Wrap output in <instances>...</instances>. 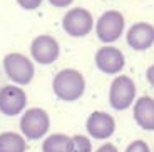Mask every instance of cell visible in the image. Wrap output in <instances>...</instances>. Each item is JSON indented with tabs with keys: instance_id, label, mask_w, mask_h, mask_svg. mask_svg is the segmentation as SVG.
<instances>
[{
	"instance_id": "6da1fadb",
	"label": "cell",
	"mask_w": 154,
	"mask_h": 152,
	"mask_svg": "<svg viewBox=\"0 0 154 152\" xmlns=\"http://www.w3.org/2000/svg\"><path fill=\"white\" fill-rule=\"evenodd\" d=\"M55 97L64 102H75L85 92V79L75 68H62L52 80Z\"/></svg>"
},
{
	"instance_id": "7a4b0ae2",
	"label": "cell",
	"mask_w": 154,
	"mask_h": 152,
	"mask_svg": "<svg viewBox=\"0 0 154 152\" xmlns=\"http://www.w3.org/2000/svg\"><path fill=\"white\" fill-rule=\"evenodd\" d=\"M4 72L15 85L22 87L32 82L35 75V67L32 59L20 52H10L4 57Z\"/></svg>"
},
{
	"instance_id": "3957f363",
	"label": "cell",
	"mask_w": 154,
	"mask_h": 152,
	"mask_svg": "<svg viewBox=\"0 0 154 152\" xmlns=\"http://www.w3.org/2000/svg\"><path fill=\"white\" fill-rule=\"evenodd\" d=\"M50 129V117L40 107H30L20 117V134L27 141H38L47 135Z\"/></svg>"
},
{
	"instance_id": "277c9868",
	"label": "cell",
	"mask_w": 154,
	"mask_h": 152,
	"mask_svg": "<svg viewBox=\"0 0 154 152\" xmlns=\"http://www.w3.org/2000/svg\"><path fill=\"white\" fill-rule=\"evenodd\" d=\"M126 29L124 15L117 10H107L97 19L96 22V35L102 44L109 45L119 40Z\"/></svg>"
},
{
	"instance_id": "5b68a950",
	"label": "cell",
	"mask_w": 154,
	"mask_h": 152,
	"mask_svg": "<svg viewBox=\"0 0 154 152\" xmlns=\"http://www.w3.org/2000/svg\"><path fill=\"white\" fill-rule=\"evenodd\" d=\"M136 102V84L131 77L117 75L109 87V105L114 110H126Z\"/></svg>"
},
{
	"instance_id": "8992f818",
	"label": "cell",
	"mask_w": 154,
	"mask_h": 152,
	"mask_svg": "<svg viewBox=\"0 0 154 152\" xmlns=\"http://www.w3.org/2000/svg\"><path fill=\"white\" fill-rule=\"evenodd\" d=\"M62 29L67 35L74 38L85 37L94 29V17L87 8L74 7L62 19Z\"/></svg>"
},
{
	"instance_id": "52a82bcc",
	"label": "cell",
	"mask_w": 154,
	"mask_h": 152,
	"mask_svg": "<svg viewBox=\"0 0 154 152\" xmlns=\"http://www.w3.org/2000/svg\"><path fill=\"white\" fill-rule=\"evenodd\" d=\"M27 109V94L15 84L4 85L0 89V112L7 117L23 114Z\"/></svg>"
},
{
	"instance_id": "ba28073f",
	"label": "cell",
	"mask_w": 154,
	"mask_h": 152,
	"mask_svg": "<svg viewBox=\"0 0 154 152\" xmlns=\"http://www.w3.org/2000/svg\"><path fill=\"white\" fill-rule=\"evenodd\" d=\"M30 55L32 60L40 65L54 64L60 55V45L52 35H37L30 44Z\"/></svg>"
},
{
	"instance_id": "9c48e42d",
	"label": "cell",
	"mask_w": 154,
	"mask_h": 152,
	"mask_svg": "<svg viewBox=\"0 0 154 152\" xmlns=\"http://www.w3.org/2000/svg\"><path fill=\"white\" fill-rule=\"evenodd\" d=\"M85 132L91 139L96 141H106L116 132V120L111 114L104 110H96L85 120Z\"/></svg>"
},
{
	"instance_id": "30bf717a",
	"label": "cell",
	"mask_w": 154,
	"mask_h": 152,
	"mask_svg": "<svg viewBox=\"0 0 154 152\" xmlns=\"http://www.w3.org/2000/svg\"><path fill=\"white\" fill-rule=\"evenodd\" d=\"M94 62L100 72L107 74V75H117L126 65V57L117 47L104 45L96 52Z\"/></svg>"
},
{
	"instance_id": "8fae6325",
	"label": "cell",
	"mask_w": 154,
	"mask_h": 152,
	"mask_svg": "<svg viewBox=\"0 0 154 152\" xmlns=\"http://www.w3.org/2000/svg\"><path fill=\"white\" fill-rule=\"evenodd\" d=\"M127 45L136 52H144L154 45V25L149 22H137L129 27L126 34Z\"/></svg>"
},
{
	"instance_id": "7c38bea8",
	"label": "cell",
	"mask_w": 154,
	"mask_h": 152,
	"mask_svg": "<svg viewBox=\"0 0 154 152\" xmlns=\"http://www.w3.org/2000/svg\"><path fill=\"white\" fill-rule=\"evenodd\" d=\"M132 117L136 124L146 132L154 130V99L149 95H143L132 104Z\"/></svg>"
},
{
	"instance_id": "4fadbf2b",
	"label": "cell",
	"mask_w": 154,
	"mask_h": 152,
	"mask_svg": "<svg viewBox=\"0 0 154 152\" xmlns=\"http://www.w3.org/2000/svg\"><path fill=\"white\" fill-rule=\"evenodd\" d=\"M27 139L19 132H2L0 134V152H25Z\"/></svg>"
},
{
	"instance_id": "5bb4252c",
	"label": "cell",
	"mask_w": 154,
	"mask_h": 152,
	"mask_svg": "<svg viewBox=\"0 0 154 152\" xmlns=\"http://www.w3.org/2000/svg\"><path fill=\"white\" fill-rule=\"evenodd\" d=\"M42 152H70V137L66 134H50L42 142Z\"/></svg>"
},
{
	"instance_id": "9a60e30c",
	"label": "cell",
	"mask_w": 154,
	"mask_h": 152,
	"mask_svg": "<svg viewBox=\"0 0 154 152\" xmlns=\"http://www.w3.org/2000/svg\"><path fill=\"white\" fill-rule=\"evenodd\" d=\"M70 152H94L91 137L77 134L70 137Z\"/></svg>"
},
{
	"instance_id": "2e32d148",
	"label": "cell",
	"mask_w": 154,
	"mask_h": 152,
	"mask_svg": "<svg viewBox=\"0 0 154 152\" xmlns=\"http://www.w3.org/2000/svg\"><path fill=\"white\" fill-rule=\"evenodd\" d=\"M124 152H151V149L144 141H139L137 139V141H132L131 144L127 145Z\"/></svg>"
},
{
	"instance_id": "e0dca14e",
	"label": "cell",
	"mask_w": 154,
	"mask_h": 152,
	"mask_svg": "<svg viewBox=\"0 0 154 152\" xmlns=\"http://www.w3.org/2000/svg\"><path fill=\"white\" fill-rule=\"evenodd\" d=\"M44 0H17V4L23 8V10H35L42 5Z\"/></svg>"
},
{
	"instance_id": "ac0fdd59",
	"label": "cell",
	"mask_w": 154,
	"mask_h": 152,
	"mask_svg": "<svg viewBox=\"0 0 154 152\" xmlns=\"http://www.w3.org/2000/svg\"><path fill=\"white\" fill-rule=\"evenodd\" d=\"M94 152H119V150H117V147H116L114 144H111V142H106V144L99 145V147H97Z\"/></svg>"
},
{
	"instance_id": "d6986e66",
	"label": "cell",
	"mask_w": 154,
	"mask_h": 152,
	"mask_svg": "<svg viewBox=\"0 0 154 152\" xmlns=\"http://www.w3.org/2000/svg\"><path fill=\"white\" fill-rule=\"evenodd\" d=\"M72 2L74 0H49V4L57 7V8H66V7H69Z\"/></svg>"
},
{
	"instance_id": "ffe728a7",
	"label": "cell",
	"mask_w": 154,
	"mask_h": 152,
	"mask_svg": "<svg viewBox=\"0 0 154 152\" xmlns=\"http://www.w3.org/2000/svg\"><path fill=\"white\" fill-rule=\"evenodd\" d=\"M146 79H147V82H149V85L154 89V65H149V67H147Z\"/></svg>"
},
{
	"instance_id": "44dd1931",
	"label": "cell",
	"mask_w": 154,
	"mask_h": 152,
	"mask_svg": "<svg viewBox=\"0 0 154 152\" xmlns=\"http://www.w3.org/2000/svg\"><path fill=\"white\" fill-rule=\"evenodd\" d=\"M152 152H154V149H152Z\"/></svg>"
}]
</instances>
